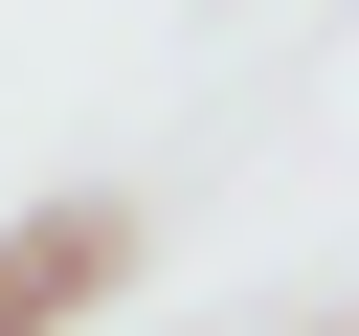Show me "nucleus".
Wrapping results in <instances>:
<instances>
[{
	"label": "nucleus",
	"mask_w": 359,
	"mask_h": 336,
	"mask_svg": "<svg viewBox=\"0 0 359 336\" xmlns=\"http://www.w3.org/2000/svg\"><path fill=\"white\" fill-rule=\"evenodd\" d=\"M135 269H157V224H135L112 179H90V202H22V224H0V336H90Z\"/></svg>",
	"instance_id": "nucleus-1"
}]
</instances>
